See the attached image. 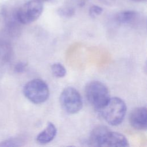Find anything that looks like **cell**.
I'll list each match as a JSON object with an SVG mask.
<instances>
[{
	"mask_svg": "<svg viewBox=\"0 0 147 147\" xmlns=\"http://www.w3.org/2000/svg\"><path fill=\"white\" fill-rule=\"evenodd\" d=\"M88 142L94 146H127L129 142L122 134L113 131L105 126L94 128L90 136Z\"/></svg>",
	"mask_w": 147,
	"mask_h": 147,
	"instance_id": "6da1fadb",
	"label": "cell"
},
{
	"mask_svg": "<svg viewBox=\"0 0 147 147\" xmlns=\"http://www.w3.org/2000/svg\"><path fill=\"white\" fill-rule=\"evenodd\" d=\"M127 111L125 102L118 97L110 98L107 103L99 111L104 119L112 126L121 124Z\"/></svg>",
	"mask_w": 147,
	"mask_h": 147,
	"instance_id": "7a4b0ae2",
	"label": "cell"
},
{
	"mask_svg": "<svg viewBox=\"0 0 147 147\" xmlns=\"http://www.w3.org/2000/svg\"><path fill=\"white\" fill-rule=\"evenodd\" d=\"M85 94L88 102L98 111L102 109L110 99L107 87L99 81L89 82L86 86Z\"/></svg>",
	"mask_w": 147,
	"mask_h": 147,
	"instance_id": "3957f363",
	"label": "cell"
},
{
	"mask_svg": "<svg viewBox=\"0 0 147 147\" xmlns=\"http://www.w3.org/2000/svg\"><path fill=\"white\" fill-rule=\"evenodd\" d=\"M25 96L34 104L46 102L49 96V89L47 84L40 79H34L27 82L24 87Z\"/></svg>",
	"mask_w": 147,
	"mask_h": 147,
	"instance_id": "277c9868",
	"label": "cell"
},
{
	"mask_svg": "<svg viewBox=\"0 0 147 147\" xmlns=\"http://www.w3.org/2000/svg\"><path fill=\"white\" fill-rule=\"evenodd\" d=\"M44 5L41 1L31 0L22 5L16 12L17 20L22 24H29L37 20L42 13Z\"/></svg>",
	"mask_w": 147,
	"mask_h": 147,
	"instance_id": "5b68a950",
	"label": "cell"
},
{
	"mask_svg": "<svg viewBox=\"0 0 147 147\" xmlns=\"http://www.w3.org/2000/svg\"><path fill=\"white\" fill-rule=\"evenodd\" d=\"M60 103L62 109L70 114L78 113L83 106L81 95L72 87H67L63 90L60 96Z\"/></svg>",
	"mask_w": 147,
	"mask_h": 147,
	"instance_id": "8992f818",
	"label": "cell"
},
{
	"mask_svg": "<svg viewBox=\"0 0 147 147\" xmlns=\"http://www.w3.org/2000/svg\"><path fill=\"white\" fill-rule=\"evenodd\" d=\"M129 122L137 130H145L147 126L146 108L140 107L133 110L129 116Z\"/></svg>",
	"mask_w": 147,
	"mask_h": 147,
	"instance_id": "52a82bcc",
	"label": "cell"
},
{
	"mask_svg": "<svg viewBox=\"0 0 147 147\" xmlns=\"http://www.w3.org/2000/svg\"><path fill=\"white\" fill-rule=\"evenodd\" d=\"M57 129L55 125L49 122L47 127L36 137L37 142L40 144H46L51 142L56 137Z\"/></svg>",
	"mask_w": 147,
	"mask_h": 147,
	"instance_id": "ba28073f",
	"label": "cell"
},
{
	"mask_svg": "<svg viewBox=\"0 0 147 147\" xmlns=\"http://www.w3.org/2000/svg\"><path fill=\"white\" fill-rule=\"evenodd\" d=\"M138 13L133 10H125L118 13L115 16L117 23L121 25H131L138 18Z\"/></svg>",
	"mask_w": 147,
	"mask_h": 147,
	"instance_id": "9c48e42d",
	"label": "cell"
},
{
	"mask_svg": "<svg viewBox=\"0 0 147 147\" xmlns=\"http://www.w3.org/2000/svg\"><path fill=\"white\" fill-rule=\"evenodd\" d=\"M52 73L56 78H63L65 76L67 71L65 68L60 63H53L51 65Z\"/></svg>",
	"mask_w": 147,
	"mask_h": 147,
	"instance_id": "30bf717a",
	"label": "cell"
},
{
	"mask_svg": "<svg viewBox=\"0 0 147 147\" xmlns=\"http://www.w3.org/2000/svg\"><path fill=\"white\" fill-rule=\"evenodd\" d=\"M22 140L18 138H11L0 142V146H18L22 145Z\"/></svg>",
	"mask_w": 147,
	"mask_h": 147,
	"instance_id": "8fae6325",
	"label": "cell"
},
{
	"mask_svg": "<svg viewBox=\"0 0 147 147\" xmlns=\"http://www.w3.org/2000/svg\"><path fill=\"white\" fill-rule=\"evenodd\" d=\"M75 9L71 7H61L58 10V13L60 16L65 18H70L74 16Z\"/></svg>",
	"mask_w": 147,
	"mask_h": 147,
	"instance_id": "7c38bea8",
	"label": "cell"
},
{
	"mask_svg": "<svg viewBox=\"0 0 147 147\" xmlns=\"http://www.w3.org/2000/svg\"><path fill=\"white\" fill-rule=\"evenodd\" d=\"M103 12V8L98 5H92L89 9V14L92 17L95 18L98 16H99Z\"/></svg>",
	"mask_w": 147,
	"mask_h": 147,
	"instance_id": "4fadbf2b",
	"label": "cell"
},
{
	"mask_svg": "<svg viewBox=\"0 0 147 147\" xmlns=\"http://www.w3.org/2000/svg\"><path fill=\"white\" fill-rule=\"evenodd\" d=\"M26 66H27L26 63L24 62H19L15 65V67H14L15 71L18 73H22L25 71V70L26 69Z\"/></svg>",
	"mask_w": 147,
	"mask_h": 147,
	"instance_id": "5bb4252c",
	"label": "cell"
},
{
	"mask_svg": "<svg viewBox=\"0 0 147 147\" xmlns=\"http://www.w3.org/2000/svg\"><path fill=\"white\" fill-rule=\"evenodd\" d=\"M133 1H135V2H142V1H144L145 0H132Z\"/></svg>",
	"mask_w": 147,
	"mask_h": 147,
	"instance_id": "9a60e30c",
	"label": "cell"
},
{
	"mask_svg": "<svg viewBox=\"0 0 147 147\" xmlns=\"http://www.w3.org/2000/svg\"><path fill=\"white\" fill-rule=\"evenodd\" d=\"M38 1H40L42 2V1H51V0H38Z\"/></svg>",
	"mask_w": 147,
	"mask_h": 147,
	"instance_id": "2e32d148",
	"label": "cell"
}]
</instances>
